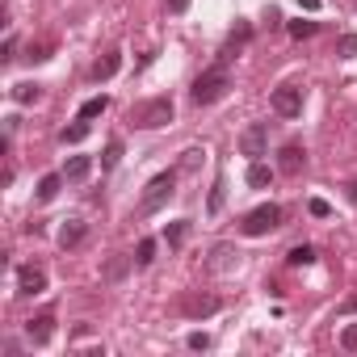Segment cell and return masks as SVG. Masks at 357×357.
Wrapping results in <instances>:
<instances>
[{"mask_svg": "<svg viewBox=\"0 0 357 357\" xmlns=\"http://www.w3.org/2000/svg\"><path fill=\"white\" fill-rule=\"evenodd\" d=\"M172 97H147V101H135L130 105V114H126V122L130 126H139V130H160V126H168L172 122Z\"/></svg>", "mask_w": 357, "mask_h": 357, "instance_id": "cell-1", "label": "cell"}, {"mask_svg": "<svg viewBox=\"0 0 357 357\" xmlns=\"http://www.w3.org/2000/svg\"><path fill=\"white\" fill-rule=\"evenodd\" d=\"M190 349H198V353L211 349V336H206V332H194V336H190Z\"/></svg>", "mask_w": 357, "mask_h": 357, "instance_id": "cell-30", "label": "cell"}, {"mask_svg": "<svg viewBox=\"0 0 357 357\" xmlns=\"http://www.w3.org/2000/svg\"><path fill=\"white\" fill-rule=\"evenodd\" d=\"M84 240H89V223H84V219H68V223L59 227V244H63V248H80Z\"/></svg>", "mask_w": 357, "mask_h": 357, "instance_id": "cell-9", "label": "cell"}, {"mask_svg": "<svg viewBox=\"0 0 357 357\" xmlns=\"http://www.w3.org/2000/svg\"><path fill=\"white\" fill-rule=\"evenodd\" d=\"M273 109L282 118H298L303 114V89L298 84H278L273 89Z\"/></svg>", "mask_w": 357, "mask_h": 357, "instance_id": "cell-5", "label": "cell"}, {"mask_svg": "<svg viewBox=\"0 0 357 357\" xmlns=\"http://www.w3.org/2000/svg\"><path fill=\"white\" fill-rule=\"evenodd\" d=\"M38 97H43V89H38L34 80H26V84L13 89V101H17V105H30V101H38Z\"/></svg>", "mask_w": 357, "mask_h": 357, "instance_id": "cell-15", "label": "cell"}, {"mask_svg": "<svg viewBox=\"0 0 357 357\" xmlns=\"http://www.w3.org/2000/svg\"><path fill=\"white\" fill-rule=\"evenodd\" d=\"M240 151H244L248 160H261V155L269 151V126H265V122H252V126L240 135Z\"/></svg>", "mask_w": 357, "mask_h": 357, "instance_id": "cell-6", "label": "cell"}, {"mask_svg": "<svg viewBox=\"0 0 357 357\" xmlns=\"http://www.w3.org/2000/svg\"><path fill=\"white\" fill-rule=\"evenodd\" d=\"M63 181H68L63 172H47L43 181H38V190H34V194H38V202H51V198L59 194V185H63Z\"/></svg>", "mask_w": 357, "mask_h": 357, "instance_id": "cell-13", "label": "cell"}, {"mask_svg": "<svg viewBox=\"0 0 357 357\" xmlns=\"http://www.w3.org/2000/svg\"><path fill=\"white\" fill-rule=\"evenodd\" d=\"M47 290V269H38V265H22L17 269V294H43Z\"/></svg>", "mask_w": 357, "mask_h": 357, "instance_id": "cell-7", "label": "cell"}, {"mask_svg": "<svg viewBox=\"0 0 357 357\" xmlns=\"http://www.w3.org/2000/svg\"><path fill=\"white\" fill-rule=\"evenodd\" d=\"M223 190H227V185H223V176H219L215 190H211V215H219V211H223Z\"/></svg>", "mask_w": 357, "mask_h": 357, "instance_id": "cell-24", "label": "cell"}, {"mask_svg": "<svg viewBox=\"0 0 357 357\" xmlns=\"http://www.w3.org/2000/svg\"><path fill=\"white\" fill-rule=\"evenodd\" d=\"M26 336H30L34 344H47V340L55 336V315H38V319H30V324H26Z\"/></svg>", "mask_w": 357, "mask_h": 357, "instance_id": "cell-11", "label": "cell"}, {"mask_svg": "<svg viewBox=\"0 0 357 357\" xmlns=\"http://www.w3.org/2000/svg\"><path fill=\"white\" fill-rule=\"evenodd\" d=\"M315 34V22H290V38H311Z\"/></svg>", "mask_w": 357, "mask_h": 357, "instance_id": "cell-25", "label": "cell"}, {"mask_svg": "<svg viewBox=\"0 0 357 357\" xmlns=\"http://www.w3.org/2000/svg\"><path fill=\"white\" fill-rule=\"evenodd\" d=\"M84 139H89V122H84V118H80L76 126H63V130H59V143H84Z\"/></svg>", "mask_w": 357, "mask_h": 357, "instance_id": "cell-17", "label": "cell"}, {"mask_svg": "<svg viewBox=\"0 0 357 357\" xmlns=\"http://www.w3.org/2000/svg\"><path fill=\"white\" fill-rule=\"evenodd\" d=\"M340 315H357V294H349V298L340 303Z\"/></svg>", "mask_w": 357, "mask_h": 357, "instance_id": "cell-32", "label": "cell"}, {"mask_svg": "<svg viewBox=\"0 0 357 357\" xmlns=\"http://www.w3.org/2000/svg\"><path fill=\"white\" fill-rule=\"evenodd\" d=\"M307 211H311L315 219H328V215H332V206H328L324 198H311V206H307Z\"/></svg>", "mask_w": 357, "mask_h": 357, "instance_id": "cell-28", "label": "cell"}, {"mask_svg": "<svg viewBox=\"0 0 357 357\" xmlns=\"http://www.w3.org/2000/svg\"><path fill=\"white\" fill-rule=\"evenodd\" d=\"M172 194H176V172H160V176H151L147 190H143V198H139V215H155L160 206L172 202Z\"/></svg>", "mask_w": 357, "mask_h": 357, "instance_id": "cell-3", "label": "cell"}, {"mask_svg": "<svg viewBox=\"0 0 357 357\" xmlns=\"http://www.w3.org/2000/svg\"><path fill=\"white\" fill-rule=\"evenodd\" d=\"M185 236H190V223H172V227L164 231V240H168V248H181V244H185Z\"/></svg>", "mask_w": 357, "mask_h": 357, "instance_id": "cell-18", "label": "cell"}, {"mask_svg": "<svg viewBox=\"0 0 357 357\" xmlns=\"http://www.w3.org/2000/svg\"><path fill=\"white\" fill-rule=\"evenodd\" d=\"M227 89H231V72H227V63L219 59L215 68H206V72L194 80V93H190V97H194L198 105H215L219 97H227Z\"/></svg>", "mask_w": 357, "mask_h": 357, "instance_id": "cell-2", "label": "cell"}, {"mask_svg": "<svg viewBox=\"0 0 357 357\" xmlns=\"http://www.w3.org/2000/svg\"><path fill=\"white\" fill-rule=\"evenodd\" d=\"M118 68H122V55H118V51H105V55L93 63V80H97V84H101V80H114Z\"/></svg>", "mask_w": 357, "mask_h": 357, "instance_id": "cell-10", "label": "cell"}, {"mask_svg": "<svg viewBox=\"0 0 357 357\" xmlns=\"http://www.w3.org/2000/svg\"><path fill=\"white\" fill-rule=\"evenodd\" d=\"M303 164H307V151H303L298 143H290V147H282V151H278V168H282L286 176L303 172Z\"/></svg>", "mask_w": 357, "mask_h": 357, "instance_id": "cell-8", "label": "cell"}, {"mask_svg": "<svg viewBox=\"0 0 357 357\" xmlns=\"http://www.w3.org/2000/svg\"><path fill=\"white\" fill-rule=\"evenodd\" d=\"M126 269H130V257H114V261L105 265V273H101V278H105V282H118Z\"/></svg>", "mask_w": 357, "mask_h": 357, "instance_id": "cell-19", "label": "cell"}, {"mask_svg": "<svg viewBox=\"0 0 357 357\" xmlns=\"http://www.w3.org/2000/svg\"><path fill=\"white\" fill-rule=\"evenodd\" d=\"M164 9H168V13H185L190 0H164Z\"/></svg>", "mask_w": 357, "mask_h": 357, "instance_id": "cell-31", "label": "cell"}, {"mask_svg": "<svg viewBox=\"0 0 357 357\" xmlns=\"http://www.w3.org/2000/svg\"><path fill=\"white\" fill-rule=\"evenodd\" d=\"M118 160H122V143H118V139H109V143H105V155H101V168H114Z\"/></svg>", "mask_w": 357, "mask_h": 357, "instance_id": "cell-23", "label": "cell"}, {"mask_svg": "<svg viewBox=\"0 0 357 357\" xmlns=\"http://www.w3.org/2000/svg\"><path fill=\"white\" fill-rule=\"evenodd\" d=\"M151 261H155V240H143V244H139V252H135V265H139V269H147Z\"/></svg>", "mask_w": 357, "mask_h": 357, "instance_id": "cell-20", "label": "cell"}, {"mask_svg": "<svg viewBox=\"0 0 357 357\" xmlns=\"http://www.w3.org/2000/svg\"><path fill=\"white\" fill-rule=\"evenodd\" d=\"M298 5H303L307 13H315V9H319V0H298Z\"/></svg>", "mask_w": 357, "mask_h": 357, "instance_id": "cell-33", "label": "cell"}, {"mask_svg": "<svg viewBox=\"0 0 357 357\" xmlns=\"http://www.w3.org/2000/svg\"><path fill=\"white\" fill-rule=\"evenodd\" d=\"M282 227V206L278 202H265V206H257V211H248L244 215V223H240V231L244 236H269V231H278Z\"/></svg>", "mask_w": 357, "mask_h": 357, "instance_id": "cell-4", "label": "cell"}, {"mask_svg": "<svg viewBox=\"0 0 357 357\" xmlns=\"http://www.w3.org/2000/svg\"><path fill=\"white\" fill-rule=\"evenodd\" d=\"M105 109H109V97H89V101L80 105V118L89 122V118H101Z\"/></svg>", "mask_w": 357, "mask_h": 357, "instance_id": "cell-16", "label": "cell"}, {"mask_svg": "<svg viewBox=\"0 0 357 357\" xmlns=\"http://www.w3.org/2000/svg\"><path fill=\"white\" fill-rule=\"evenodd\" d=\"M89 172H93V160H89V155H72V160L63 164V176H68V181H84Z\"/></svg>", "mask_w": 357, "mask_h": 357, "instance_id": "cell-14", "label": "cell"}, {"mask_svg": "<svg viewBox=\"0 0 357 357\" xmlns=\"http://www.w3.org/2000/svg\"><path fill=\"white\" fill-rule=\"evenodd\" d=\"M336 51H340L344 59H353V55H357V34H344V38L336 43Z\"/></svg>", "mask_w": 357, "mask_h": 357, "instance_id": "cell-26", "label": "cell"}, {"mask_svg": "<svg viewBox=\"0 0 357 357\" xmlns=\"http://www.w3.org/2000/svg\"><path fill=\"white\" fill-rule=\"evenodd\" d=\"M244 176H248V185H252V190H265V185L273 181V168H269V164H261V160H252Z\"/></svg>", "mask_w": 357, "mask_h": 357, "instance_id": "cell-12", "label": "cell"}, {"mask_svg": "<svg viewBox=\"0 0 357 357\" xmlns=\"http://www.w3.org/2000/svg\"><path fill=\"white\" fill-rule=\"evenodd\" d=\"M215 307H219L215 298H185V311H190V315H211Z\"/></svg>", "mask_w": 357, "mask_h": 357, "instance_id": "cell-22", "label": "cell"}, {"mask_svg": "<svg viewBox=\"0 0 357 357\" xmlns=\"http://www.w3.org/2000/svg\"><path fill=\"white\" fill-rule=\"evenodd\" d=\"M286 261H290L294 269H298V265H311V261H315V248H307V244H298V248H290V257H286Z\"/></svg>", "mask_w": 357, "mask_h": 357, "instance_id": "cell-21", "label": "cell"}, {"mask_svg": "<svg viewBox=\"0 0 357 357\" xmlns=\"http://www.w3.org/2000/svg\"><path fill=\"white\" fill-rule=\"evenodd\" d=\"M30 59H34V63L51 59V43H30Z\"/></svg>", "mask_w": 357, "mask_h": 357, "instance_id": "cell-27", "label": "cell"}, {"mask_svg": "<svg viewBox=\"0 0 357 357\" xmlns=\"http://www.w3.org/2000/svg\"><path fill=\"white\" fill-rule=\"evenodd\" d=\"M340 344H344V349H357V324H349V328L340 332Z\"/></svg>", "mask_w": 357, "mask_h": 357, "instance_id": "cell-29", "label": "cell"}]
</instances>
